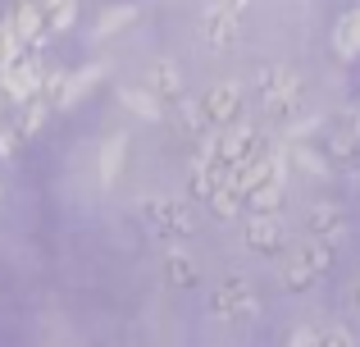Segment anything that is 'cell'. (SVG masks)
I'll use <instances>...</instances> for the list:
<instances>
[{"label": "cell", "instance_id": "2", "mask_svg": "<svg viewBox=\"0 0 360 347\" xmlns=\"http://www.w3.org/2000/svg\"><path fill=\"white\" fill-rule=\"evenodd\" d=\"M255 96H260L264 124L288 128L292 119L301 115V78H297V69H288V64H264V69L255 73Z\"/></svg>", "mask_w": 360, "mask_h": 347}, {"label": "cell", "instance_id": "6", "mask_svg": "<svg viewBox=\"0 0 360 347\" xmlns=\"http://www.w3.org/2000/svg\"><path fill=\"white\" fill-rule=\"evenodd\" d=\"M238 37H242L238 9H229V5L214 0V5L201 14V42L210 46V51H229V46H238Z\"/></svg>", "mask_w": 360, "mask_h": 347}, {"label": "cell", "instance_id": "10", "mask_svg": "<svg viewBox=\"0 0 360 347\" xmlns=\"http://www.w3.org/2000/svg\"><path fill=\"white\" fill-rule=\"evenodd\" d=\"M306 233L310 238H324L328 247H338V242L347 238V215L338 210L333 201H319V206H310V215H306Z\"/></svg>", "mask_w": 360, "mask_h": 347}, {"label": "cell", "instance_id": "30", "mask_svg": "<svg viewBox=\"0 0 360 347\" xmlns=\"http://www.w3.org/2000/svg\"><path fill=\"white\" fill-rule=\"evenodd\" d=\"M46 5H51V9H55V5H64V0H46Z\"/></svg>", "mask_w": 360, "mask_h": 347}, {"label": "cell", "instance_id": "22", "mask_svg": "<svg viewBox=\"0 0 360 347\" xmlns=\"http://www.w3.org/2000/svg\"><path fill=\"white\" fill-rule=\"evenodd\" d=\"M46 115H51V101H46V96L23 101V124H18V133H23V137H37L46 128Z\"/></svg>", "mask_w": 360, "mask_h": 347}, {"label": "cell", "instance_id": "26", "mask_svg": "<svg viewBox=\"0 0 360 347\" xmlns=\"http://www.w3.org/2000/svg\"><path fill=\"white\" fill-rule=\"evenodd\" d=\"M18 137H23L18 128H5V124H0V160H9V156L18 151Z\"/></svg>", "mask_w": 360, "mask_h": 347}, {"label": "cell", "instance_id": "14", "mask_svg": "<svg viewBox=\"0 0 360 347\" xmlns=\"http://www.w3.org/2000/svg\"><path fill=\"white\" fill-rule=\"evenodd\" d=\"M333 51L342 60H360V9H347L333 27Z\"/></svg>", "mask_w": 360, "mask_h": 347}, {"label": "cell", "instance_id": "17", "mask_svg": "<svg viewBox=\"0 0 360 347\" xmlns=\"http://www.w3.org/2000/svg\"><path fill=\"white\" fill-rule=\"evenodd\" d=\"M101 73H105V64H87V69H78V73H73V78L64 82L60 110H73V106H82V96H87V92L101 82Z\"/></svg>", "mask_w": 360, "mask_h": 347}, {"label": "cell", "instance_id": "24", "mask_svg": "<svg viewBox=\"0 0 360 347\" xmlns=\"http://www.w3.org/2000/svg\"><path fill=\"white\" fill-rule=\"evenodd\" d=\"M73 23H78V5H73V0H64V5L51 9V32H69Z\"/></svg>", "mask_w": 360, "mask_h": 347}, {"label": "cell", "instance_id": "15", "mask_svg": "<svg viewBox=\"0 0 360 347\" xmlns=\"http://www.w3.org/2000/svg\"><path fill=\"white\" fill-rule=\"evenodd\" d=\"M196 260H192V251H183V247H169L165 251V279H169V288H192L196 284Z\"/></svg>", "mask_w": 360, "mask_h": 347}, {"label": "cell", "instance_id": "20", "mask_svg": "<svg viewBox=\"0 0 360 347\" xmlns=\"http://www.w3.org/2000/svg\"><path fill=\"white\" fill-rule=\"evenodd\" d=\"M288 160H292V170L310 174L315 183H319V178H328V160L310 151V142H288Z\"/></svg>", "mask_w": 360, "mask_h": 347}, {"label": "cell", "instance_id": "12", "mask_svg": "<svg viewBox=\"0 0 360 347\" xmlns=\"http://www.w3.org/2000/svg\"><path fill=\"white\" fill-rule=\"evenodd\" d=\"M150 92H155L160 101H183V69H178L174 60H155L150 64Z\"/></svg>", "mask_w": 360, "mask_h": 347}, {"label": "cell", "instance_id": "4", "mask_svg": "<svg viewBox=\"0 0 360 347\" xmlns=\"http://www.w3.org/2000/svg\"><path fill=\"white\" fill-rule=\"evenodd\" d=\"M210 315H219L224 324H242V320H251V315H260V297H255V288L246 284L242 275H229V279H219V288L210 293Z\"/></svg>", "mask_w": 360, "mask_h": 347}, {"label": "cell", "instance_id": "5", "mask_svg": "<svg viewBox=\"0 0 360 347\" xmlns=\"http://www.w3.org/2000/svg\"><path fill=\"white\" fill-rule=\"evenodd\" d=\"M242 247L255 251V256H278L288 247V224L278 220V210H246Z\"/></svg>", "mask_w": 360, "mask_h": 347}, {"label": "cell", "instance_id": "19", "mask_svg": "<svg viewBox=\"0 0 360 347\" xmlns=\"http://www.w3.org/2000/svg\"><path fill=\"white\" fill-rule=\"evenodd\" d=\"M9 23L18 27V37H23V42H41V32H46V18H41V5H37V0H23V5H14Z\"/></svg>", "mask_w": 360, "mask_h": 347}, {"label": "cell", "instance_id": "29", "mask_svg": "<svg viewBox=\"0 0 360 347\" xmlns=\"http://www.w3.org/2000/svg\"><path fill=\"white\" fill-rule=\"evenodd\" d=\"M219 5H229V9H242V5H251V0H219Z\"/></svg>", "mask_w": 360, "mask_h": 347}, {"label": "cell", "instance_id": "9", "mask_svg": "<svg viewBox=\"0 0 360 347\" xmlns=\"http://www.w3.org/2000/svg\"><path fill=\"white\" fill-rule=\"evenodd\" d=\"M201 110H205V119H210V128H224V124H233V119H242V87L238 82H214L201 96Z\"/></svg>", "mask_w": 360, "mask_h": 347}, {"label": "cell", "instance_id": "16", "mask_svg": "<svg viewBox=\"0 0 360 347\" xmlns=\"http://www.w3.org/2000/svg\"><path fill=\"white\" fill-rule=\"evenodd\" d=\"M119 101H123V110H128V115L146 119V124H155V119L165 115V106H160V96H155L150 87H123Z\"/></svg>", "mask_w": 360, "mask_h": 347}, {"label": "cell", "instance_id": "13", "mask_svg": "<svg viewBox=\"0 0 360 347\" xmlns=\"http://www.w3.org/2000/svg\"><path fill=\"white\" fill-rule=\"evenodd\" d=\"M283 196H288V170H274V174H269V178H264V183L251 192L246 210H278Z\"/></svg>", "mask_w": 360, "mask_h": 347}, {"label": "cell", "instance_id": "1", "mask_svg": "<svg viewBox=\"0 0 360 347\" xmlns=\"http://www.w3.org/2000/svg\"><path fill=\"white\" fill-rule=\"evenodd\" d=\"M328 265H333V247L324 238H310V233L274 256V275L288 293H306L319 275H328Z\"/></svg>", "mask_w": 360, "mask_h": 347}, {"label": "cell", "instance_id": "28", "mask_svg": "<svg viewBox=\"0 0 360 347\" xmlns=\"http://www.w3.org/2000/svg\"><path fill=\"white\" fill-rule=\"evenodd\" d=\"M347 306H352V315L360 320V275L352 279V288H347Z\"/></svg>", "mask_w": 360, "mask_h": 347}, {"label": "cell", "instance_id": "11", "mask_svg": "<svg viewBox=\"0 0 360 347\" xmlns=\"http://www.w3.org/2000/svg\"><path fill=\"white\" fill-rule=\"evenodd\" d=\"M123 160H128V137H123V133L105 137V146H101V156H96V178H101V187H115L119 178H123Z\"/></svg>", "mask_w": 360, "mask_h": 347}, {"label": "cell", "instance_id": "18", "mask_svg": "<svg viewBox=\"0 0 360 347\" xmlns=\"http://www.w3.org/2000/svg\"><path fill=\"white\" fill-rule=\"evenodd\" d=\"M210 210L219 215V220H238V215L246 210V192L233 183V178H224V183L210 192Z\"/></svg>", "mask_w": 360, "mask_h": 347}, {"label": "cell", "instance_id": "8", "mask_svg": "<svg viewBox=\"0 0 360 347\" xmlns=\"http://www.w3.org/2000/svg\"><path fill=\"white\" fill-rule=\"evenodd\" d=\"M214 142H219V156H224V160L238 165V160H246V156L260 151L264 137L255 133V124H246V119H233V124L219 128V137H214Z\"/></svg>", "mask_w": 360, "mask_h": 347}, {"label": "cell", "instance_id": "21", "mask_svg": "<svg viewBox=\"0 0 360 347\" xmlns=\"http://www.w3.org/2000/svg\"><path fill=\"white\" fill-rule=\"evenodd\" d=\"M128 23H137V5H115V9H105V14L96 18V37H115Z\"/></svg>", "mask_w": 360, "mask_h": 347}, {"label": "cell", "instance_id": "7", "mask_svg": "<svg viewBox=\"0 0 360 347\" xmlns=\"http://www.w3.org/2000/svg\"><path fill=\"white\" fill-rule=\"evenodd\" d=\"M0 92H5L14 106L41 96V69H37V60H14V64H5V69H0Z\"/></svg>", "mask_w": 360, "mask_h": 347}, {"label": "cell", "instance_id": "3", "mask_svg": "<svg viewBox=\"0 0 360 347\" xmlns=\"http://www.w3.org/2000/svg\"><path fill=\"white\" fill-rule=\"evenodd\" d=\"M141 224H146L155 238H187V233L196 229L192 220V206L183 201V196H150V201H141Z\"/></svg>", "mask_w": 360, "mask_h": 347}, {"label": "cell", "instance_id": "23", "mask_svg": "<svg viewBox=\"0 0 360 347\" xmlns=\"http://www.w3.org/2000/svg\"><path fill=\"white\" fill-rule=\"evenodd\" d=\"M23 46H27V42L18 37V27H14V23H0V64H14Z\"/></svg>", "mask_w": 360, "mask_h": 347}, {"label": "cell", "instance_id": "27", "mask_svg": "<svg viewBox=\"0 0 360 347\" xmlns=\"http://www.w3.org/2000/svg\"><path fill=\"white\" fill-rule=\"evenodd\" d=\"M288 343H297V347H310V343H324V329H292V334H288Z\"/></svg>", "mask_w": 360, "mask_h": 347}, {"label": "cell", "instance_id": "25", "mask_svg": "<svg viewBox=\"0 0 360 347\" xmlns=\"http://www.w3.org/2000/svg\"><path fill=\"white\" fill-rule=\"evenodd\" d=\"M360 339L352 329H342V324H333V329H324V347H356Z\"/></svg>", "mask_w": 360, "mask_h": 347}]
</instances>
